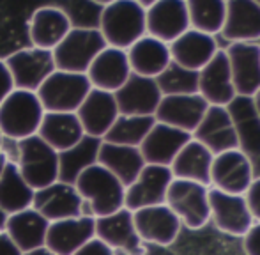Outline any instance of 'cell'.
Returning <instances> with one entry per match:
<instances>
[{"instance_id": "6da1fadb", "label": "cell", "mask_w": 260, "mask_h": 255, "mask_svg": "<svg viewBox=\"0 0 260 255\" xmlns=\"http://www.w3.org/2000/svg\"><path fill=\"white\" fill-rule=\"evenodd\" d=\"M75 188L83 200L85 216H108L124 207L126 188L100 163L83 170L76 179Z\"/></svg>"}, {"instance_id": "7a4b0ae2", "label": "cell", "mask_w": 260, "mask_h": 255, "mask_svg": "<svg viewBox=\"0 0 260 255\" xmlns=\"http://www.w3.org/2000/svg\"><path fill=\"white\" fill-rule=\"evenodd\" d=\"M98 30L103 36L106 46L126 52L147 34L145 7L137 0H115L105 4Z\"/></svg>"}, {"instance_id": "3957f363", "label": "cell", "mask_w": 260, "mask_h": 255, "mask_svg": "<svg viewBox=\"0 0 260 255\" xmlns=\"http://www.w3.org/2000/svg\"><path fill=\"white\" fill-rule=\"evenodd\" d=\"M45 108L38 94L14 89L0 105V133L9 140H25L38 135Z\"/></svg>"}, {"instance_id": "277c9868", "label": "cell", "mask_w": 260, "mask_h": 255, "mask_svg": "<svg viewBox=\"0 0 260 255\" xmlns=\"http://www.w3.org/2000/svg\"><path fill=\"white\" fill-rule=\"evenodd\" d=\"M106 48V43L96 28H71L69 34L52 50L57 71L85 75L92 60Z\"/></svg>"}, {"instance_id": "5b68a950", "label": "cell", "mask_w": 260, "mask_h": 255, "mask_svg": "<svg viewBox=\"0 0 260 255\" xmlns=\"http://www.w3.org/2000/svg\"><path fill=\"white\" fill-rule=\"evenodd\" d=\"M16 165L34 192L58 181V152L38 135L18 142Z\"/></svg>"}, {"instance_id": "8992f818", "label": "cell", "mask_w": 260, "mask_h": 255, "mask_svg": "<svg viewBox=\"0 0 260 255\" xmlns=\"http://www.w3.org/2000/svg\"><path fill=\"white\" fill-rule=\"evenodd\" d=\"M92 90L87 75L78 73L55 71L43 82L38 89V98L45 112H60V114H76L80 105Z\"/></svg>"}, {"instance_id": "52a82bcc", "label": "cell", "mask_w": 260, "mask_h": 255, "mask_svg": "<svg viewBox=\"0 0 260 255\" xmlns=\"http://www.w3.org/2000/svg\"><path fill=\"white\" fill-rule=\"evenodd\" d=\"M209 188L193 181L174 179L168 186L165 204L175 213L182 225L189 229H202L211 220Z\"/></svg>"}, {"instance_id": "ba28073f", "label": "cell", "mask_w": 260, "mask_h": 255, "mask_svg": "<svg viewBox=\"0 0 260 255\" xmlns=\"http://www.w3.org/2000/svg\"><path fill=\"white\" fill-rule=\"evenodd\" d=\"M142 6L145 7L147 36L159 39L165 45H172L191 28L186 0H156Z\"/></svg>"}, {"instance_id": "9c48e42d", "label": "cell", "mask_w": 260, "mask_h": 255, "mask_svg": "<svg viewBox=\"0 0 260 255\" xmlns=\"http://www.w3.org/2000/svg\"><path fill=\"white\" fill-rule=\"evenodd\" d=\"M4 62L11 73L14 89L30 90V92H38L43 82L55 71L52 52L34 46L14 52Z\"/></svg>"}, {"instance_id": "30bf717a", "label": "cell", "mask_w": 260, "mask_h": 255, "mask_svg": "<svg viewBox=\"0 0 260 255\" xmlns=\"http://www.w3.org/2000/svg\"><path fill=\"white\" fill-rule=\"evenodd\" d=\"M253 179V165L239 149L221 152L212 158L209 188H216V190L232 193V195H244Z\"/></svg>"}, {"instance_id": "8fae6325", "label": "cell", "mask_w": 260, "mask_h": 255, "mask_svg": "<svg viewBox=\"0 0 260 255\" xmlns=\"http://www.w3.org/2000/svg\"><path fill=\"white\" fill-rule=\"evenodd\" d=\"M207 197L211 220L225 234L243 238L255 224L243 195H232V193H223L216 188H209Z\"/></svg>"}, {"instance_id": "7c38bea8", "label": "cell", "mask_w": 260, "mask_h": 255, "mask_svg": "<svg viewBox=\"0 0 260 255\" xmlns=\"http://www.w3.org/2000/svg\"><path fill=\"white\" fill-rule=\"evenodd\" d=\"M172 181H174V176H172L170 167L145 165L135 183L126 188L124 207L135 213L144 207L165 204Z\"/></svg>"}, {"instance_id": "4fadbf2b", "label": "cell", "mask_w": 260, "mask_h": 255, "mask_svg": "<svg viewBox=\"0 0 260 255\" xmlns=\"http://www.w3.org/2000/svg\"><path fill=\"white\" fill-rule=\"evenodd\" d=\"M225 52L236 96L253 98L260 89V43H232Z\"/></svg>"}, {"instance_id": "5bb4252c", "label": "cell", "mask_w": 260, "mask_h": 255, "mask_svg": "<svg viewBox=\"0 0 260 255\" xmlns=\"http://www.w3.org/2000/svg\"><path fill=\"white\" fill-rule=\"evenodd\" d=\"M96 238L112 250H122L126 255H145L147 248L133 224V213L126 207L108 216L96 218Z\"/></svg>"}, {"instance_id": "9a60e30c", "label": "cell", "mask_w": 260, "mask_h": 255, "mask_svg": "<svg viewBox=\"0 0 260 255\" xmlns=\"http://www.w3.org/2000/svg\"><path fill=\"white\" fill-rule=\"evenodd\" d=\"M199 94L206 100L209 107H229L236 98L232 73L225 48L199 71Z\"/></svg>"}, {"instance_id": "2e32d148", "label": "cell", "mask_w": 260, "mask_h": 255, "mask_svg": "<svg viewBox=\"0 0 260 255\" xmlns=\"http://www.w3.org/2000/svg\"><path fill=\"white\" fill-rule=\"evenodd\" d=\"M113 98L120 115L154 117L163 94L154 78H145L131 73L127 82L117 92H113Z\"/></svg>"}, {"instance_id": "e0dca14e", "label": "cell", "mask_w": 260, "mask_h": 255, "mask_svg": "<svg viewBox=\"0 0 260 255\" xmlns=\"http://www.w3.org/2000/svg\"><path fill=\"white\" fill-rule=\"evenodd\" d=\"M32 209H36L45 220L52 221L83 216V200L75 184L57 183L34 192Z\"/></svg>"}, {"instance_id": "ac0fdd59", "label": "cell", "mask_w": 260, "mask_h": 255, "mask_svg": "<svg viewBox=\"0 0 260 255\" xmlns=\"http://www.w3.org/2000/svg\"><path fill=\"white\" fill-rule=\"evenodd\" d=\"M133 224L142 241L159 246H170L182 227L181 220L167 204L135 211Z\"/></svg>"}, {"instance_id": "d6986e66", "label": "cell", "mask_w": 260, "mask_h": 255, "mask_svg": "<svg viewBox=\"0 0 260 255\" xmlns=\"http://www.w3.org/2000/svg\"><path fill=\"white\" fill-rule=\"evenodd\" d=\"M92 238H96V218L83 214L52 221L46 231L45 246L55 255H75Z\"/></svg>"}, {"instance_id": "ffe728a7", "label": "cell", "mask_w": 260, "mask_h": 255, "mask_svg": "<svg viewBox=\"0 0 260 255\" xmlns=\"http://www.w3.org/2000/svg\"><path fill=\"white\" fill-rule=\"evenodd\" d=\"M207 108L209 105L200 94L163 96L157 105L154 121L193 135V131L206 115Z\"/></svg>"}, {"instance_id": "44dd1931", "label": "cell", "mask_w": 260, "mask_h": 255, "mask_svg": "<svg viewBox=\"0 0 260 255\" xmlns=\"http://www.w3.org/2000/svg\"><path fill=\"white\" fill-rule=\"evenodd\" d=\"M219 38L226 43H260V6L257 0H226L225 25Z\"/></svg>"}, {"instance_id": "7402d4cb", "label": "cell", "mask_w": 260, "mask_h": 255, "mask_svg": "<svg viewBox=\"0 0 260 255\" xmlns=\"http://www.w3.org/2000/svg\"><path fill=\"white\" fill-rule=\"evenodd\" d=\"M191 137L207 147L212 156L237 149L236 128L226 107H209Z\"/></svg>"}, {"instance_id": "603a6c76", "label": "cell", "mask_w": 260, "mask_h": 255, "mask_svg": "<svg viewBox=\"0 0 260 255\" xmlns=\"http://www.w3.org/2000/svg\"><path fill=\"white\" fill-rule=\"evenodd\" d=\"M76 115L87 137L103 140L120 114L112 92L92 89L76 110Z\"/></svg>"}, {"instance_id": "cb8c5ba5", "label": "cell", "mask_w": 260, "mask_h": 255, "mask_svg": "<svg viewBox=\"0 0 260 255\" xmlns=\"http://www.w3.org/2000/svg\"><path fill=\"white\" fill-rule=\"evenodd\" d=\"M189 140H191V135L186 133V131L156 122L138 149L144 156L145 165L170 167L175 156L179 154V151Z\"/></svg>"}, {"instance_id": "d4e9b609", "label": "cell", "mask_w": 260, "mask_h": 255, "mask_svg": "<svg viewBox=\"0 0 260 255\" xmlns=\"http://www.w3.org/2000/svg\"><path fill=\"white\" fill-rule=\"evenodd\" d=\"M85 75L92 89L106 90V92L112 94L117 92L131 76L127 53L124 50L106 46L103 52L92 60Z\"/></svg>"}, {"instance_id": "484cf974", "label": "cell", "mask_w": 260, "mask_h": 255, "mask_svg": "<svg viewBox=\"0 0 260 255\" xmlns=\"http://www.w3.org/2000/svg\"><path fill=\"white\" fill-rule=\"evenodd\" d=\"M168 46H170L172 62L189 71H200L221 48L218 38L204 34L195 28L186 30Z\"/></svg>"}, {"instance_id": "4316f807", "label": "cell", "mask_w": 260, "mask_h": 255, "mask_svg": "<svg viewBox=\"0 0 260 255\" xmlns=\"http://www.w3.org/2000/svg\"><path fill=\"white\" fill-rule=\"evenodd\" d=\"M71 30V21L60 7H39L28 25V36L34 48L52 52Z\"/></svg>"}, {"instance_id": "83f0119b", "label": "cell", "mask_w": 260, "mask_h": 255, "mask_svg": "<svg viewBox=\"0 0 260 255\" xmlns=\"http://www.w3.org/2000/svg\"><path fill=\"white\" fill-rule=\"evenodd\" d=\"M126 53L131 73L138 76H145V78L159 76L172 62L170 46L147 34L142 39H138L133 46H129Z\"/></svg>"}, {"instance_id": "f1b7e54d", "label": "cell", "mask_w": 260, "mask_h": 255, "mask_svg": "<svg viewBox=\"0 0 260 255\" xmlns=\"http://www.w3.org/2000/svg\"><path fill=\"white\" fill-rule=\"evenodd\" d=\"M48 225V220H45L36 209L28 207L20 213L9 214L4 232L9 236V239L21 253H27L45 246Z\"/></svg>"}, {"instance_id": "f546056e", "label": "cell", "mask_w": 260, "mask_h": 255, "mask_svg": "<svg viewBox=\"0 0 260 255\" xmlns=\"http://www.w3.org/2000/svg\"><path fill=\"white\" fill-rule=\"evenodd\" d=\"M98 163L105 167L108 172H112L124 188L133 184L145 167L144 156L138 147L108 144V142H101Z\"/></svg>"}, {"instance_id": "4dcf8cb0", "label": "cell", "mask_w": 260, "mask_h": 255, "mask_svg": "<svg viewBox=\"0 0 260 255\" xmlns=\"http://www.w3.org/2000/svg\"><path fill=\"white\" fill-rule=\"evenodd\" d=\"M212 158L207 147H204L200 142L191 137V140L179 151L175 160L172 162L170 170L174 179L193 181V183L211 186V167Z\"/></svg>"}, {"instance_id": "1f68e13d", "label": "cell", "mask_w": 260, "mask_h": 255, "mask_svg": "<svg viewBox=\"0 0 260 255\" xmlns=\"http://www.w3.org/2000/svg\"><path fill=\"white\" fill-rule=\"evenodd\" d=\"M38 137L57 152H64L75 147L83 137V128L76 114H60V112H45Z\"/></svg>"}, {"instance_id": "d6a6232c", "label": "cell", "mask_w": 260, "mask_h": 255, "mask_svg": "<svg viewBox=\"0 0 260 255\" xmlns=\"http://www.w3.org/2000/svg\"><path fill=\"white\" fill-rule=\"evenodd\" d=\"M101 142L103 140L100 138L85 135L75 147L58 152V181L66 184H75L83 170L96 165Z\"/></svg>"}, {"instance_id": "836d02e7", "label": "cell", "mask_w": 260, "mask_h": 255, "mask_svg": "<svg viewBox=\"0 0 260 255\" xmlns=\"http://www.w3.org/2000/svg\"><path fill=\"white\" fill-rule=\"evenodd\" d=\"M34 190L27 184L18 165L6 163L0 174V207L7 214H14L32 207Z\"/></svg>"}, {"instance_id": "e575fe53", "label": "cell", "mask_w": 260, "mask_h": 255, "mask_svg": "<svg viewBox=\"0 0 260 255\" xmlns=\"http://www.w3.org/2000/svg\"><path fill=\"white\" fill-rule=\"evenodd\" d=\"M191 28L218 38L226 16V0H186Z\"/></svg>"}, {"instance_id": "d590c367", "label": "cell", "mask_w": 260, "mask_h": 255, "mask_svg": "<svg viewBox=\"0 0 260 255\" xmlns=\"http://www.w3.org/2000/svg\"><path fill=\"white\" fill-rule=\"evenodd\" d=\"M156 124L154 117H138V115H119L113 126L105 135L103 142L117 145L140 147L144 138Z\"/></svg>"}, {"instance_id": "8d00e7d4", "label": "cell", "mask_w": 260, "mask_h": 255, "mask_svg": "<svg viewBox=\"0 0 260 255\" xmlns=\"http://www.w3.org/2000/svg\"><path fill=\"white\" fill-rule=\"evenodd\" d=\"M154 80L163 96L199 94V71H189L175 62H170V66Z\"/></svg>"}, {"instance_id": "74e56055", "label": "cell", "mask_w": 260, "mask_h": 255, "mask_svg": "<svg viewBox=\"0 0 260 255\" xmlns=\"http://www.w3.org/2000/svg\"><path fill=\"white\" fill-rule=\"evenodd\" d=\"M244 200L248 204L251 216L255 221H260V177H255L251 181V184L248 186V190L244 192Z\"/></svg>"}, {"instance_id": "f35d334b", "label": "cell", "mask_w": 260, "mask_h": 255, "mask_svg": "<svg viewBox=\"0 0 260 255\" xmlns=\"http://www.w3.org/2000/svg\"><path fill=\"white\" fill-rule=\"evenodd\" d=\"M243 248L246 255H260V221H255L243 236Z\"/></svg>"}, {"instance_id": "ab89813d", "label": "cell", "mask_w": 260, "mask_h": 255, "mask_svg": "<svg viewBox=\"0 0 260 255\" xmlns=\"http://www.w3.org/2000/svg\"><path fill=\"white\" fill-rule=\"evenodd\" d=\"M75 255H115V250L110 248L101 239L92 238L87 245H83Z\"/></svg>"}, {"instance_id": "60d3db41", "label": "cell", "mask_w": 260, "mask_h": 255, "mask_svg": "<svg viewBox=\"0 0 260 255\" xmlns=\"http://www.w3.org/2000/svg\"><path fill=\"white\" fill-rule=\"evenodd\" d=\"M14 90V83H13V78H11V73L7 69L6 62L0 59V105L4 103L7 96Z\"/></svg>"}, {"instance_id": "b9f144b4", "label": "cell", "mask_w": 260, "mask_h": 255, "mask_svg": "<svg viewBox=\"0 0 260 255\" xmlns=\"http://www.w3.org/2000/svg\"><path fill=\"white\" fill-rule=\"evenodd\" d=\"M0 255H21V252L16 248V245L11 241L6 232H0Z\"/></svg>"}, {"instance_id": "7bdbcfd3", "label": "cell", "mask_w": 260, "mask_h": 255, "mask_svg": "<svg viewBox=\"0 0 260 255\" xmlns=\"http://www.w3.org/2000/svg\"><path fill=\"white\" fill-rule=\"evenodd\" d=\"M21 255H55L53 252H50L46 246H41L38 250H32V252H27V253H21Z\"/></svg>"}, {"instance_id": "ee69618b", "label": "cell", "mask_w": 260, "mask_h": 255, "mask_svg": "<svg viewBox=\"0 0 260 255\" xmlns=\"http://www.w3.org/2000/svg\"><path fill=\"white\" fill-rule=\"evenodd\" d=\"M7 218H9V214L6 213V211L0 207V232L6 231V224H7Z\"/></svg>"}, {"instance_id": "f6af8a7d", "label": "cell", "mask_w": 260, "mask_h": 255, "mask_svg": "<svg viewBox=\"0 0 260 255\" xmlns=\"http://www.w3.org/2000/svg\"><path fill=\"white\" fill-rule=\"evenodd\" d=\"M251 101H253V108H255V112H257V115L260 119V89L255 92V96L251 98Z\"/></svg>"}, {"instance_id": "bcb514c9", "label": "cell", "mask_w": 260, "mask_h": 255, "mask_svg": "<svg viewBox=\"0 0 260 255\" xmlns=\"http://www.w3.org/2000/svg\"><path fill=\"white\" fill-rule=\"evenodd\" d=\"M6 163H7V160H6V156L0 152V174H2V170H4V167H6Z\"/></svg>"}, {"instance_id": "7dc6e473", "label": "cell", "mask_w": 260, "mask_h": 255, "mask_svg": "<svg viewBox=\"0 0 260 255\" xmlns=\"http://www.w3.org/2000/svg\"><path fill=\"white\" fill-rule=\"evenodd\" d=\"M2 142H4V137H2V133H0V151H2Z\"/></svg>"}, {"instance_id": "c3c4849f", "label": "cell", "mask_w": 260, "mask_h": 255, "mask_svg": "<svg viewBox=\"0 0 260 255\" xmlns=\"http://www.w3.org/2000/svg\"><path fill=\"white\" fill-rule=\"evenodd\" d=\"M257 2H258V6H260V0H257Z\"/></svg>"}]
</instances>
